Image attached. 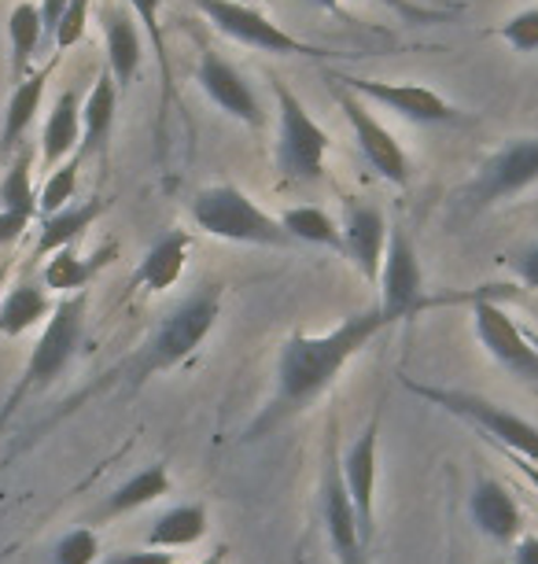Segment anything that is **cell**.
<instances>
[{
  "mask_svg": "<svg viewBox=\"0 0 538 564\" xmlns=\"http://www.w3.org/2000/svg\"><path fill=\"white\" fill-rule=\"evenodd\" d=\"M395 322L380 306L362 314L343 317L340 325L329 333H295L284 339L281 358H277V391L273 402L259 413L255 424L248 429L244 443H255L262 435H270L277 424H284L295 413H303L314 399H321L325 391L336 384V377L354 355L373 344V339L392 328Z\"/></svg>",
  "mask_w": 538,
  "mask_h": 564,
  "instance_id": "cell-1",
  "label": "cell"
},
{
  "mask_svg": "<svg viewBox=\"0 0 538 564\" xmlns=\"http://www.w3.org/2000/svg\"><path fill=\"white\" fill-rule=\"evenodd\" d=\"M86 314H89V289L86 292H74V295H59L56 311L41 328L34 350H30L23 372H19V384L12 388V395L4 399L0 406V432L4 424L23 410L26 399L41 395L45 388H52L56 380L67 372V366L74 361L81 347V336H86Z\"/></svg>",
  "mask_w": 538,
  "mask_h": 564,
  "instance_id": "cell-2",
  "label": "cell"
},
{
  "mask_svg": "<svg viewBox=\"0 0 538 564\" xmlns=\"http://www.w3.org/2000/svg\"><path fill=\"white\" fill-rule=\"evenodd\" d=\"M221 295L226 289L215 284H199L182 306H174L163 317L160 328L147 336V344L141 347V355L130 361V388H141L147 377L166 372L174 366H182L199 350V344L215 333L218 317H221Z\"/></svg>",
  "mask_w": 538,
  "mask_h": 564,
  "instance_id": "cell-3",
  "label": "cell"
},
{
  "mask_svg": "<svg viewBox=\"0 0 538 564\" xmlns=\"http://www.w3.org/2000/svg\"><path fill=\"white\" fill-rule=\"evenodd\" d=\"M403 388L409 395L431 402V406L447 410L450 417L480 429L487 440H494L505 454H516L524 462L538 465V429L531 421H524L520 413L498 406V402L476 395V391H461V388H436V384H420L414 377H403Z\"/></svg>",
  "mask_w": 538,
  "mask_h": 564,
  "instance_id": "cell-4",
  "label": "cell"
},
{
  "mask_svg": "<svg viewBox=\"0 0 538 564\" xmlns=\"http://www.w3.org/2000/svg\"><path fill=\"white\" fill-rule=\"evenodd\" d=\"M188 210H193L196 226L218 240L259 243V248H284V243H292L281 218H273L270 210H262L255 199L233 185L199 188Z\"/></svg>",
  "mask_w": 538,
  "mask_h": 564,
  "instance_id": "cell-5",
  "label": "cell"
},
{
  "mask_svg": "<svg viewBox=\"0 0 538 564\" xmlns=\"http://www.w3.org/2000/svg\"><path fill=\"white\" fill-rule=\"evenodd\" d=\"M270 85L277 93L281 133H277V170L284 181H318L329 155V133L310 119L306 104L288 89L277 70H270Z\"/></svg>",
  "mask_w": 538,
  "mask_h": 564,
  "instance_id": "cell-6",
  "label": "cell"
},
{
  "mask_svg": "<svg viewBox=\"0 0 538 564\" xmlns=\"http://www.w3.org/2000/svg\"><path fill=\"white\" fill-rule=\"evenodd\" d=\"M193 4L210 19V26L221 30L226 37L240 41V45L277 52V56H310V59H329L332 52L318 45H306V41L292 37L288 30H281L273 19H266L259 8L244 4V0H193Z\"/></svg>",
  "mask_w": 538,
  "mask_h": 564,
  "instance_id": "cell-7",
  "label": "cell"
},
{
  "mask_svg": "<svg viewBox=\"0 0 538 564\" xmlns=\"http://www.w3.org/2000/svg\"><path fill=\"white\" fill-rule=\"evenodd\" d=\"M321 520H325V535L340 564H365V539L358 528L354 502L343 487L340 476V451H336V424L329 429L325 440V462H321Z\"/></svg>",
  "mask_w": 538,
  "mask_h": 564,
  "instance_id": "cell-8",
  "label": "cell"
},
{
  "mask_svg": "<svg viewBox=\"0 0 538 564\" xmlns=\"http://www.w3.org/2000/svg\"><path fill=\"white\" fill-rule=\"evenodd\" d=\"M538 181V137H520V141L498 148L487 163L480 166V174L472 177L465 207L469 210H487L502 199L524 193L527 185Z\"/></svg>",
  "mask_w": 538,
  "mask_h": 564,
  "instance_id": "cell-9",
  "label": "cell"
},
{
  "mask_svg": "<svg viewBox=\"0 0 538 564\" xmlns=\"http://www.w3.org/2000/svg\"><path fill=\"white\" fill-rule=\"evenodd\" d=\"M329 82H340L347 93H358V97H365V100L384 104V108H392L403 115V119L420 122V126H447L461 119L450 100H442L436 89L417 85V82H376V78H358V74H340V70H329Z\"/></svg>",
  "mask_w": 538,
  "mask_h": 564,
  "instance_id": "cell-10",
  "label": "cell"
},
{
  "mask_svg": "<svg viewBox=\"0 0 538 564\" xmlns=\"http://www.w3.org/2000/svg\"><path fill=\"white\" fill-rule=\"evenodd\" d=\"M380 311L392 322H406L425 311V273H420L417 248L403 226L387 232L384 270H380Z\"/></svg>",
  "mask_w": 538,
  "mask_h": 564,
  "instance_id": "cell-11",
  "label": "cell"
},
{
  "mask_svg": "<svg viewBox=\"0 0 538 564\" xmlns=\"http://www.w3.org/2000/svg\"><path fill=\"white\" fill-rule=\"evenodd\" d=\"M472 317H476V336L483 350H487L502 369H509L516 380L538 388V339L527 336L498 303L487 300V295L476 300Z\"/></svg>",
  "mask_w": 538,
  "mask_h": 564,
  "instance_id": "cell-12",
  "label": "cell"
},
{
  "mask_svg": "<svg viewBox=\"0 0 538 564\" xmlns=\"http://www.w3.org/2000/svg\"><path fill=\"white\" fill-rule=\"evenodd\" d=\"M196 82H199V89L207 93V100L218 104L229 119L244 122L248 130H262V126H266V111H262L255 89H251L244 74H240L226 56H221V52L199 48Z\"/></svg>",
  "mask_w": 538,
  "mask_h": 564,
  "instance_id": "cell-13",
  "label": "cell"
},
{
  "mask_svg": "<svg viewBox=\"0 0 538 564\" xmlns=\"http://www.w3.org/2000/svg\"><path fill=\"white\" fill-rule=\"evenodd\" d=\"M340 111L347 115V122H351L354 141L362 148L365 163L373 166L387 185L406 188L409 185V159L403 152V144L395 141V133L387 130V126L380 122L354 93H340Z\"/></svg>",
  "mask_w": 538,
  "mask_h": 564,
  "instance_id": "cell-14",
  "label": "cell"
},
{
  "mask_svg": "<svg viewBox=\"0 0 538 564\" xmlns=\"http://www.w3.org/2000/svg\"><path fill=\"white\" fill-rule=\"evenodd\" d=\"M376 465H380V417L369 421L365 432L358 435L340 457V476H343L347 495H351V502H354L365 546L376 531Z\"/></svg>",
  "mask_w": 538,
  "mask_h": 564,
  "instance_id": "cell-15",
  "label": "cell"
},
{
  "mask_svg": "<svg viewBox=\"0 0 538 564\" xmlns=\"http://www.w3.org/2000/svg\"><path fill=\"white\" fill-rule=\"evenodd\" d=\"M387 251V221L376 207L358 204L343 221V254L351 265L365 276L369 284H380V270H384Z\"/></svg>",
  "mask_w": 538,
  "mask_h": 564,
  "instance_id": "cell-16",
  "label": "cell"
},
{
  "mask_svg": "<svg viewBox=\"0 0 538 564\" xmlns=\"http://www.w3.org/2000/svg\"><path fill=\"white\" fill-rule=\"evenodd\" d=\"M188 248H193V237H188L185 229L163 232V237L144 251V259L136 262L133 289L136 292H171L185 273Z\"/></svg>",
  "mask_w": 538,
  "mask_h": 564,
  "instance_id": "cell-17",
  "label": "cell"
},
{
  "mask_svg": "<svg viewBox=\"0 0 538 564\" xmlns=\"http://www.w3.org/2000/svg\"><path fill=\"white\" fill-rule=\"evenodd\" d=\"M469 513L476 520V528L494 542H513L524 535V513L509 495V487L498 480H480L472 487Z\"/></svg>",
  "mask_w": 538,
  "mask_h": 564,
  "instance_id": "cell-18",
  "label": "cell"
},
{
  "mask_svg": "<svg viewBox=\"0 0 538 564\" xmlns=\"http://www.w3.org/2000/svg\"><path fill=\"white\" fill-rule=\"evenodd\" d=\"M100 23H103V41H108V74L125 93L130 89V82L136 78V70H141V59H144L141 34H136L133 19L125 15L119 4H111V0L100 8Z\"/></svg>",
  "mask_w": 538,
  "mask_h": 564,
  "instance_id": "cell-19",
  "label": "cell"
},
{
  "mask_svg": "<svg viewBox=\"0 0 538 564\" xmlns=\"http://www.w3.org/2000/svg\"><path fill=\"white\" fill-rule=\"evenodd\" d=\"M78 148H81V104H78V93L67 89V93H59L56 108L48 111L45 133H41V163H45L52 174V170L67 163L70 155H78Z\"/></svg>",
  "mask_w": 538,
  "mask_h": 564,
  "instance_id": "cell-20",
  "label": "cell"
},
{
  "mask_svg": "<svg viewBox=\"0 0 538 564\" xmlns=\"http://www.w3.org/2000/svg\"><path fill=\"white\" fill-rule=\"evenodd\" d=\"M56 303L48 300V289L45 284H34V281H19L12 292L0 300V336L4 339H19L26 336L34 325H45Z\"/></svg>",
  "mask_w": 538,
  "mask_h": 564,
  "instance_id": "cell-21",
  "label": "cell"
},
{
  "mask_svg": "<svg viewBox=\"0 0 538 564\" xmlns=\"http://www.w3.org/2000/svg\"><path fill=\"white\" fill-rule=\"evenodd\" d=\"M103 210H108V199L103 196H92L86 204H70L56 210V215L41 218V237H37V259H48L63 248H74V240L81 237L86 229H92Z\"/></svg>",
  "mask_w": 538,
  "mask_h": 564,
  "instance_id": "cell-22",
  "label": "cell"
},
{
  "mask_svg": "<svg viewBox=\"0 0 538 564\" xmlns=\"http://www.w3.org/2000/svg\"><path fill=\"white\" fill-rule=\"evenodd\" d=\"M207 528H210L207 506L182 502V506H171L166 513L155 517V524L147 528V535H144V546L185 550V546H196V542L207 535Z\"/></svg>",
  "mask_w": 538,
  "mask_h": 564,
  "instance_id": "cell-23",
  "label": "cell"
},
{
  "mask_svg": "<svg viewBox=\"0 0 538 564\" xmlns=\"http://www.w3.org/2000/svg\"><path fill=\"white\" fill-rule=\"evenodd\" d=\"M111 259H114V243H108V248L97 251L92 259H81V254L74 251V248H63V251L48 254V259H45V270H41V284H45L48 292H59V295L86 292V284Z\"/></svg>",
  "mask_w": 538,
  "mask_h": 564,
  "instance_id": "cell-24",
  "label": "cell"
},
{
  "mask_svg": "<svg viewBox=\"0 0 538 564\" xmlns=\"http://www.w3.org/2000/svg\"><path fill=\"white\" fill-rule=\"evenodd\" d=\"M52 67H56V63L34 70L26 82H19L12 89V100H8V108H4V130H0V148H4V152H15V148L23 144L26 130L34 126L41 100H45V85H48Z\"/></svg>",
  "mask_w": 538,
  "mask_h": 564,
  "instance_id": "cell-25",
  "label": "cell"
},
{
  "mask_svg": "<svg viewBox=\"0 0 538 564\" xmlns=\"http://www.w3.org/2000/svg\"><path fill=\"white\" fill-rule=\"evenodd\" d=\"M163 495H171V468H166L163 462L147 465V468L133 473L122 487H114V491L103 498L100 520L125 517V513H133V509H144V506L160 502Z\"/></svg>",
  "mask_w": 538,
  "mask_h": 564,
  "instance_id": "cell-26",
  "label": "cell"
},
{
  "mask_svg": "<svg viewBox=\"0 0 538 564\" xmlns=\"http://www.w3.org/2000/svg\"><path fill=\"white\" fill-rule=\"evenodd\" d=\"M114 108H119V85L108 70L92 82V93L81 104V155H92V152H103L108 144V133L114 126Z\"/></svg>",
  "mask_w": 538,
  "mask_h": 564,
  "instance_id": "cell-27",
  "label": "cell"
},
{
  "mask_svg": "<svg viewBox=\"0 0 538 564\" xmlns=\"http://www.w3.org/2000/svg\"><path fill=\"white\" fill-rule=\"evenodd\" d=\"M8 41H12V82H26L34 74V63L41 56V41H45V26H41V12L30 0L15 4L12 19H8Z\"/></svg>",
  "mask_w": 538,
  "mask_h": 564,
  "instance_id": "cell-28",
  "label": "cell"
},
{
  "mask_svg": "<svg viewBox=\"0 0 538 564\" xmlns=\"http://www.w3.org/2000/svg\"><path fill=\"white\" fill-rule=\"evenodd\" d=\"M34 148H19L12 166H8L4 181H0V210H12L23 218H41L37 210V193H34Z\"/></svg>",
  "mask_w": 538,
  "mask_h": 564,
  "instance_id": "cell-29",
  "label": "cell"
},
{
  "mask_svg": "<svg viewBox=\"0 0 538 564\" xmlns=\"http://www.w3.org/2000/svg\"><path fill=\"white\" fill-rule=\"evenodd\" d=\"M281 226H284V232H288L292 240L343 251V226H336L329 210H321V207H292V210H284Z\"/></svg>",
  "mask_w": 538,
  "mask_h": 564,
  "instance_id": "cell-30",
  "label": "cell"
},
{
  "mask_svg": "<svg viewBox=\"0 0 538 564\" xmlns=\"http://www.w3.org/2000/svg\"><path fill=\"white\" fill-rule=\"evenodd\" d=\"M133 8L136 23L144 26V34L152 37V52H155V63H160V78H163V108L171 104V93H174V70H171V56H166V37H163V23H160V12H163V0H125Z\"/></svg>",
  "mask_w": 538,
  "mask_h": 564,
  "instance_id": "cell-31",
  "label": "cell"
},
{
  "mask_svg": "<svg viewBox=\"0 0 538 564\" xmlns=\"http://www.w3.org/2000/svg\"><path fill=\"white\" fill-rule=\"evenodd\" d=\"M81 159L86 155H70L67 163L56 166L48 174L45 181V188L37 193V210H41V218H48V215H56V210L63 207H70V199H74V188H78V170H81Z\"/></svg>",
  "mask_w": 538,
  "mask_h": 564,
  "instance_id": "cell-32",
  "label": "cell"
},
{
  "mask_svg": "<svg viewBox=\"0 0 538 564\" xmlns=\"http://www.w3.org/2000/svg\"><path fill=\"white\" fill-rule=\"evenodd\" d=\"M100 557V535L92 528H74L67 531L56 550H52V564H92Z\"/></svg>",
  "mask_w": 538,
  "mask_h": 564,
  "instance_id": "cell-33",
  "label": "cell"
},
{
  "mask_svg": "<svg viewBox=\"0 0 538 564\" xmlns=\"http://www.w3.org/2000/svg\"><path fill=\"white\" fill-rule=\"evenodd\" d=\"M86 26H89V0H67V12H63L56 37H52V45H56L59 56L86 37Z\"/></svg>",
  "mask_w": 538,
  "mask_h": 564,
  "instance_id": "cell-34",
  "label": "cell"
},
{
  "mask_svg": "<svg viewBox=\"0 0 538 564\" xmlns=\"http://www.w3.org/2000/svg\"><path fill=\"white\" fill-rule=\"evenodd\" d=\"M498 34H502L505 45H513L516 52H535L538 48V8L513 15Z\"/></svg>",
  "mask_w": 538,
  "mask_h": 564,
  "instance_id": "cell-35",
  "label": "cell"
},
{
  "mask_svg": "<svg viewBox=\"0 0 538 564\" xmlns=\"http://www.w3.org/2000/svg\"><path fill=\"white\" fill-rule=\"evenodd\" d=\"M509 270L516 273V281H520L524 289L538 292V248L513 251V254H509Z\"/></svg>",
  "mask_w": 538,
  "mask_h": 564,
  "instance_id": "cell-36",
  "label": "cell"
},
{
  "mask_svg": "<svg viewBox=\"0 0 538 564\" xmlns=\"http://www.w3.org/2000/svg\"><path fill=\"white\" fill-rule=\"evenodd\" d=\"M380 4H387L392 12L406 15V19H417V23H439V19L450 15V12H436V8H420L414 0H380Z\"/></svg>",
  "mask_w": 538,
  "mask_h": 564,
  "instance_id": "cell-37",
  "label": "cell"
},
{
  "mask_svg": "<svg viewBox=\"0 0 538 564\" xmlns=\"http://www.w3.org/2000/svg\"><path fill=\"white\" fill-rule=\"evenodd\" d=\"M108 564H177V561H174V553L144 546V550H125L119 557H111Z\"/></svg>",
  "mask_w": 538,
  "mask_h": 564,
  "instance_id": "cell-38",
  "label": "cell"
},
{
  "mask_svg": "<svg viewBox=\"0 0 538 564\" xmlns=\"http://www.w3.org/2000/svg\"><path fill=\"white\" fill-rule=\"evenodd\" d=\"M26 229H30V218L12 215V210H0V248H4V243H15Z\"/></svg>",
  "mask_w": 538,
  "mask_h": 564,
  "instance_id": "cell-39",
  "label": "cell"
},
{
  "mask_svg": "<svg viewBox=\"0 0 538 564\" xmlns=\"http://www.w3.org/2000/svg\"><path fill=\"white\" fill-rule=\"evenodd\" d=\"M41 26H45V37H56V26L63 12H67V0H41Z\"/></svg>",
  "mask_w": 538,
  "mask_h": 564,
  "instance_id": "cell-40",
  "label": "cell"
},
{
  "mask_svg": "<svg viewBox=\"0 0 538 564\" xmlns=\"http://www.w3.org/2000/svg\"><path fill=\"white\" fill-rule=\"evenodd\" d=\"M513 564H538V531H524V535L516 539Z\"/></svg>",
  "mask_w": 538,
  "mask_h": 564,
  "instance_id": "cell-41",
  "label": "cell"
},
{
  "mask_svg": "<svg viewBox=\"0 0 538 564\" xmlns=\"http://www.w3.org/2000/svg\"><path fill=\"white\" fill-rule=\"evenodd\" d=\"M502 454H505V451H502ZM509 462L516 465V473H520L524 480L535 487V495H538V465H535V462H524V457H516V454H509Z\"/></svg>",
  "mask_w": 538,
  "mask_h": 564,
  "instance_id": "cell-42",
  "label": "cell"
},
{
  "mask_svg": "<svg viewBox=\"0 0 538 564\" xmlns=\"http://www.w3.org/2000/svg\"><path fill=\"white\" fill-rule=\"evenodd\" d=\"M310 4H318L321 12H332V15H340V4H343V0H310Z\"/></svg>",
  "mask_w": 538,
  "mask_h": 564,
  "instance_id": "cell-43",
  "label": "cell"
},
{
  "mask_svg": "<svg viewBox=\"0 0 538 564\" xmlns=\"http://www.w3.org/2000/svg\"><path fill=\"white\" fill-rule=\"evenodd\" d=\"M8 273H12V262H0V300H4V284H8Z\"/></svg>",
  "mask_w": 538,
  "mask_h": 564,
  "instance_id": "cell-44",
  "label": "cell"
},
{
  "mask_svg": "<svg viewBox=\"0 0 538 564\" xmlns=\"http://www.w3.org/2000/svg\"><path fill=\"white\" fill-rule=\"evenodd\" d=\"M204 564H221V553H215V557H210V561H204Z\"/></svg>",
  "mask_w": 538,
  "mask_h": 564,
  "instance_id": "cell-45",
  "label": "cell"
}]
</instances>
